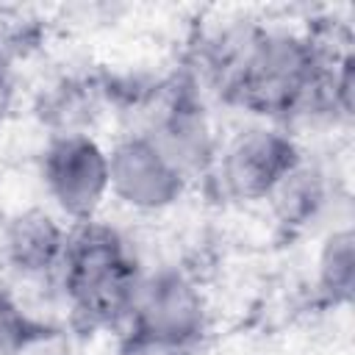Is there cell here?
Wrapping results in <instances>:
<instances>
[{
  "mask_svg": "<svg viewBox=\"0 0 355 355\" xmlns=\"http://www.w3.org/2000/svg\"><path fill=\"white\" fill-rule=\"evenodd\" d=\"M194 349L197 347H191V344L150 336L141 330H122L116 355H194Z\"/></svg>",
  "mask_w": 355,
  "mask_h": 355,
  "instance_id": "obj_12",
  "label": "cell"
},
{
  "mask_svg": "<svg viewBox=\"0 0 355 355\" xmlns=\"http://www.w3.org/2000/svg\"><path fill=\"white\" fill-rule=\"evenodd\" d=\"M42 338V322H36L11 294L0 291V355H25Z\"/></svg>",
  "mask_w": 355,
  "mask_h": 355,
  "instance_id": "obj_11",
  "label": "cell"
},
{
  "mask_svg": "<svg viewBox=\"0 0 355 355\" xmlns=\"http://www.w3.org/2000/svg\"><path fill=\"white\" fill-rule=\"evenodd\" d=\"M108 108L103 78L89 72H69L55 78L42 94L36 97L33 114L50 136H69V133H92L97 116Z\"/></svg>",
  "mask_w": 355,
  "mask_h": 355,
  "instance_id": "obj_8",
  "label": "cell"
},
{
  "mask_svg": "<svg viewBox=\"0 0 355 355\" xmlns=\"http://www.w3.org/2000/svg\"><path fill=\"white\" fill-rule=\"evenodd\" d=\"M330 200H333V189L327 183V175L319 166L308 164L305 155L266 197L275 219L288 230H305L308 225L319 222Z\"/></svg>",
  "mask_w": 355,
  "mask_h": 355,
  "instance_id": "obj_9",
  "label": "cell"
},
{
  "mask_svg": "<svg viewBox=\"0 0 355 355\" xmlns=\"http://www.w3.org/2000/svg\"><path fill=\"white\" fill-rule=\"evenodd\" d=\"M205 327L208 305L191 275L178 266H158L141 275L125 330H141L197 347Z\"/></svg>",
  "mask_w": 355,
  "mask_h": 355,
  "instance_id": "obj_5",
  "label": "cell"
},
{
  "mask_svg": "<svg viewBox=\"0 0 355 355\" xmlns=\"http://www.w3.org/2000/svg\"><path fill=\"white\" fill-rule=\"evenodd\" d=\"M108 183L111 197L144 214L175 205L189 186L161 150L136 130L116 139L108 150Z\"/></svg>",
  "mask_w": 355,
  "mask_h": 355,
  "instance_id": "obj_6",
  "label": "cell"
},
{
  "mask_svg": "<svg viewBox=\"0 0 355 355\" xmlns=\"http://www.w3.org/2000/svg\"><path fill=\"white\" fill-rule=\"evenodd\" d=\"M69 225L50 208H25L0 225V263L25 280H53Z\"/></svg>",
  "mask_w": 355,
  "mask_h": 355,
  "instance_id": "obj_7",
  "label": "cell"
},
{
  "mask_svg": "<svg viewBox=\"0 0 355 355\" xmlns=\"http://www.w3.org/2000/svg\"><path fill=\"white\" fill-rule=\"evenodd\" d=\"M39 175L55 214L67 225L97 219L103 202L111 197L108 150L92 133L50 136Z\"/></svg>",
  "mask_w": 355,
  "mask_h": 355,
  "instance_id": "obj_4",
  "label": "cell"
},
{
  "mask_svg": "<svg viewBox=\"0 0 355 355\" xmlns=\"http://www.w3.org/2000/svg\"><path fill=\"white\" fill-rule=\"evenodd\" d=\"M136 133H144L186 183L211 175L219 141L214 136L202 92L189 72L161 80V89L141 114Z\"/></svg>",
  "mask_w": 355,
  "mask_h": 355,
  "instance_id": "obj_2",
  "label": "cell"
},
{
  "mask_svg": "<svg viewBox=\"0 0 355 355\" xmlns=\"http://www.w3.org/2000/svg\"><path fill=\"white\" fill-rule=\"evenodd\" d=\"M141 275L144 269L130 241L108 222L86 219L69 225L53 283L75 324L89 330H125Z\"/></svg>",
  "mask_w": 355,
  "mask_h": 355,
  "instance_id": "obj_1",
  "label": "cell"
},
{
  "mask_svg": "<svg viewBox=\"0 0 355 355\" xmlns=\"http://www.w3.org/2000/svg\"><path fill=\"white\" fill-rule=\"evenodd\" d=\"M355 286V236L349 225L333 227L316 258V294L327 305H347Z\"/></svg>",
  "mask_w": 355,
  "mask_h": 355,
  "instance_id": "obj_10",
  "label": "cell"
},
{
  "mask_svg": "<svg viewBox=\"0 0 355 355\" xmlns=\"http://www.w3.org/2000/svg\"><path fill=\"white\" fill-rule=\"evenodd\" d=\"M300 161L302 150L294 133L272 122H255L219 144L208 178L227 200L266 202V197Z\"/></svg>",
  "mask_w": 355,
  "mask_h": 355,
  "instance_id": "obj_3",
  "label": "cell"
}]
</instances>
